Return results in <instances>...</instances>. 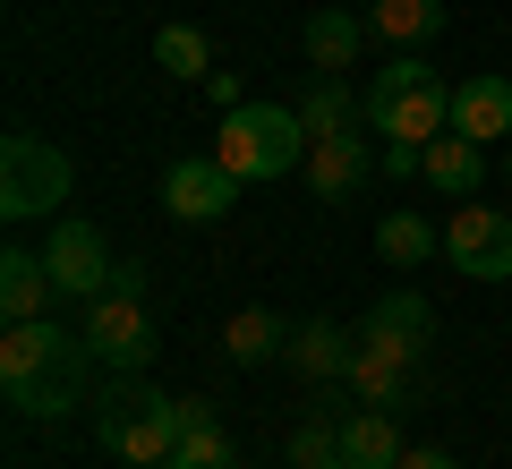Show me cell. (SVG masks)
Masks as SVG:
<instances>
[{
    "label": "cell",
    "instance_id": "obj_1",
    "mask_svg": "<svg viewBox=\"0 0 512 469\" xmlns=\"http://www.w3.org/2000/svg\"><path fill=\"white\" fill-rule=\"evenodd\" d=\"M86 367H94L86 333L52 325V316L0 333V393H9L18 418H69L77 393H86Z\"/></svg>",
    "mask_w": 512,
    "mask_h": 469
},
{
    "label": "cell",
    "instance_id": "obj_2",
    "mask_svg": "<svg viewBox=\"0 0 512 469\" xmlns=\"http://www.w3.org/2000/svg\"><path fill=\"white\" fill-rule=\"evenodd\" d=\"M359 111H367V137H384V145H427V137L453 128V86L436 77V60L393 52V60L359 86Z\"/></svg>",
    "mask_w": 512,
    "mask_h": 469
},
{
    "label": "cell",
    "instance_id": "obj_3",
    "mask_svg": "<svg viewBox=\"0 0 512 469\" xmlns=\"http://www.w3.org/2000/svg\"><path fill=\"white\" fill-rule=\"evenodd\" d=\"M94 444L120 469H163L171 444H180V393H163L146 376H111L103 401H94Z\"/></svg>",
    "mask_w": 512,
    "mask_h": 469
},
{
    "label": "cell",
    "instance_id": "obj_4",
    "mask_svg": "<svg viewBox=\"0 0 512 469\" xmlns=\"http://www.w3.org/2000/svg\"><path fill=\"white\" fill-rule=\"evenodd\" d=\"M308 120H299V103H239V111H222V128H214V163H231L239 180H282V171H299L308 163Z\"/></svg>",
    "mask_w": 512,
    "mask_h": 469
},
{
    "label": "cell",
    "instance_id": "obj_5",
    "mask_svg": "<svg viewBox=\"0 0 512 469\" xmlns=\"http://www.w3.org/2000/svg\"><path fill=\"white\" fill-rule=\"evenodd\" d=\"M69 154H60L52 137H35V128H9L0 137V214L9 222H35L52 214V205H69Z\"/></svg>",
    "mask_w": 512,
    "mask_h": 469
},
{
    "label": "cell",
    "instance_id": "obj_6",
    "mask_svg": "<svg viewBox=\"0 0 512 469\" xmlns=\"http://www.w3.org/2000/svg\"><path fill=\"white\" fill-rule=\"evenodd\" d=\"M86 350H94V367H111V376H146L154 367V316H146V299H128V290H103V299H86Z\"/></svg>",
    "mask_w": 512,
    "mask_h": 469
},
{
    "label": "cell",
    "instance_id": "obj_7",
    "mask_svg": "<svg viewBox=\"0 0 512 469\" xmlns=\"http://www.w3.org/2000/svg\"><path fill=\"white\" fill-rule=\"evenodd\" d=\"M444 256H453V273H470V282H512V214L504 205H453Z\"/></svg>",
    "mask_w": 512,
    "mask_h": 469
},
{
    "label": "cell",
    "instance_id": "obj_8",
    "mask_svg": "<svg viewBox=\"0 0 512 469\" xmlns=\"http://www.w3.org/2000/svg\"><path fill=\"white\" fill-rule=\"evenodd\" d=\"M419 359L427 350H410V342H393V333H367L359 325V350H350V393H359V410H402L410 401V384H419Z\"/></svg>",
    "mask_w": 512,
    "mask_h": 469
},
{
    "label": "cell",
    "instance_id": "obj_9",
    "mask_svg": "<svg viewBox=\"0 0 512 469\" xmlns=\"http://www.w3.org/2000/svg\"><path fill=\"white\" fill-rule=\"evenodd\" d=\"M52 282H60V299H103L111 290V273H120V256H111V239L94 231L86 214H69V222H52Z\"/></svg>",
    "mask_w": 512,
    "mask_h": 469
},
{
    "label": "cell",
    "instance_id": "obj_10",
    "mask_svg": "<svg viewBox=\"0 0 512 469\" xmlns=\"http://www.w3.org/2000/svg\"><path fill=\"white\" fill-rule=\"evenodd\" d=\"M239 171L231 163H214V154H180V163L163 171V214H180V222H222L239 205Z\"/></svg>",
    "mask_w": 512,
    "mask_h": 469
},
{
    "label": "cell",
    "instance_id": "obj_11",
    "mask_svg": "<svg viewBox=\"0 0 512 469\" xmlns=\"http://www.w3.org/2000/svg\"><path fill=\"white\" fill-rule=\"evenodd\" d=\"M308 188H316V205H342V197H359L367 180H376V145L359 137V128H350V137H316L308 145Z\"/></svg>",
    "mask_w": 512,
    "mask_h": 469
},
{
    "label": "cell",
    "instance_id": "obj_12",
    "mask_svg": "<svg viewBox=\"0 0 512 469\" xmlns=\"http://www.w3.org/2000/svg\"><path fill=\"white\" fill-rule=\"evenodd\" d=\"M52 299H60L52 256H43V248H0V316H9V325L52 316Z\"/></svg>",
    "mask_w": 512,
    "mask_h": 469
},
{
    "label": "cell",
    "instance_id": "obj_13",
    "mask_svg": "<svg viewBox=\"0 0 512 469\" xmlns=\"http://www.w3.org/2000/svg\"><path fill=\"white\" fill-rule=\"evenodd\" d=\"M350 350H359V333L333 325V316H308V325H291V350H282V367L308 384H342L350 376Z\"/></svg>",
    "mask_w": 512,
    "mask_h": 469
},
{
    "label": "cell",
    "instance_id": "obj_14",
    "mask_svg": "<svg viewBox=\"0 0 512 469\" xmlns=\"http://www.w3.org/2000/svg\"><path fill=\"white\" fill-rule=\"evenodd\" d=\"M453 137H470V145H495L504 137L512 145V77H461L453 86Z\"/></svg>",
    "mask_w": 512,
    "mask_h": 469
},
{
    "label": "cell",
    "instance_id": "obj_15",
    "mask_svg": "<svg viewBox=\"0 0 512 469\" xmlns=\"http://www.w3.org/2000/svg\"><path fill=\"white\" fill-rule=\"evenodd\" d=\"M163 469H239V444H231V427H222L214 401L180 393V444H171Z\"/></svg>",
    "mask_w": 512,
    "mask_h": 469
},
{
    "label": "cell",
    "instance_id": "obj_16",
    "mask_svg": "<svg viewBox=\"0 0 512 469\" xmlns=\"http://www.w3.org/2000/svg\"><path fill=\"white\" fill-rule=\"evenodd\" d=\"M402 410H350L342 418V469H402Z\"/></svg>",
    "mask_w": 512,
    "mask_h": 469
},
{
    "label": "cell",
    "instance_id": "obj_17",
    "mask_svg": "<svg viewBox=\"0 0 512 469\" xmlns=\"http://www.w3.org/2000/svg\"><path fill=\"white\" fill-rule=\"evenodd\" d=\"M419 180L436 188V197H453V205H470L478 197V180H487V163H478V145L470 137H427V163H419Z\"/></svg>",
    "mask_w": 512,
    "mask_h": 469
},
{
    "label": "cell",
    "instance_id": "obj_18",
    "mask_svg": "<svg viewBox=\"0 0 512 469\" xmlns=\"http://www.w3.org/2000/svg\"><path fill=\"white\" fill-rule=\"evenodd\" d=\"M291 350V325H282L274 307H239L231 325H222V359L231 367H274Z\"/></svg>",
    "mask_w": 512,
    "mask_h": 469
},
{
    "label": "cell",
    "instance_id": "obj_19",
    "mask_svg": "<svg viewBox=\"0 0 512 469\" xmlns=\"http://www.w3.org/2000/svg\"><path fill=\"white\" fill-rule=\"evenodd\" d=\"M359 43H367V18H350V9H316V18L299 26V52H308L316 69H333V77L359 60Z\"/></svg>",
    "mask_w": 512,
    "mask_h": 469
},
{
    "label": "cell",
    "instance_id": "obj_20",
    "mask_svg": "<svg viewBox=\"0 0 512 469\" xmlns=\"http://www.w3.org/2000/svg\"><path fill=\"white\" fill-rule=\"evenodd\" d=\"M436 26H444V0H376V9H367V35L393 43V52L436 43Z\"/></svg>",
    "mask_w": 512,
    "mask_h": 469
},
{
    "label": "cell",
    "instance_id": "obj_21",
    "mask_svg": "<svg viewBox=\"0 0 512 469\" xmlns=\"http://www.w3.org/2000/svg\"><path fill=\"white\" fill-rule=\"evenodd\" d=\"M299 120H308V137H350V128H367V111L333 69H316V86L299 94Z\"/></svg>",
    "mask_w": 512,
    "mask_h": 469
},
{
    "label": "cell",
    "instance_id": "obj_22",
    "mask_svg": "<svg viewBox=\"0 0 512 469\" xmlns=\"http://www.w3.org/2000/svg\"><path fill=\"white\" fill-rule=\"evenodd\" d=\"M444 248V231H436V222H427V214H410V205H393V214H384L376 222V256H384V265H427V256H436Z\"/></svg>",
    "mask_w": 512,
    "mask_h": 469
},
{
    "label": "cell",
    "instance_id": "obj_23",
    "mask_svg": "<svg viewBox=\"0 0 512 469\" xmlns=\"http://www.w3.org/2000/svg\"><path fill=\"white\" fill-rule=\"evenodd\" d=\"M367 333H393V342L427 350V342H436V307H427L419 290H384V299L367 307Z\"/></svg>",
    "mask_w": 512,
    "mask_h": 469
},
{
    "label": "cell",
    "instance_id": "obj_24",
    "mask_svg": "<svg viewBox=\"0 0 512 469\" xmlns=\"http://www.w3.org/2000/svg\"><path fill=\"white\" fill-rule=\"evenodd\" d=\"M154 69L188 77V86H205L214 77V43L197 35V26H154Z\"/></svg>",
    "mask_w": 512,
    "mask_h": 469
},
{
    "label": "cell",
    "instance_id": "obj_25",
    "mask_svg": "<svg viewBox=\"0 0 512 469\" xmlns=\"http://www.w3.org/2000/svg\"><path fill=\"white\" fill-rule=\"evenodd\" d=\"M291 469H342V427H325V418H308V427H291Z\"/></svg>",
    "mask_w": 512,
    "mask_h": 469
},
{
    "label": "cell",
    "instance_id": "obj_26",
    "mask_svg": "<svg viewBox=\"0 0 512 469\" xmlns=\"http://www.w3.org/2000/svg\"><path fill=\"white\" fill-rule=\"evenodd\" d=\"M205 94H214V111H239V103H248V94H239V77H231V69H214V77H205Z\"/></svg>",
    "mask_w": 512,
    "mask_h": 469
},
{
    "label": "cell",
    "instance_id": "obj_27",
    "mask_svg": "<svg viewBox=\"0 0 512 469\" xmlns=\"http://www.w3.org/2000/svg\"><path fill=\"white\" fill-rule=\"evenodd\" d=\"M402 469H461V461H453L444 444H410V452H402Z\"/></svg>",
    "mask_w": 512,
    "mask_h": 469
},
{
    "label": "cell",
    "instance_id": "obj_28",
    "mask_svg": "<svg viewBox=\"0 0 512 469\" xmlns=\"http://www.w3.org/2000/svg\"><path fill=\"white\" fill-rule=\"evenodd\" d=\"M504 180H512V145H504Z\"/></svg>",
    "mask_w": 512,
    "mask_h": 469
}]
</instances>
